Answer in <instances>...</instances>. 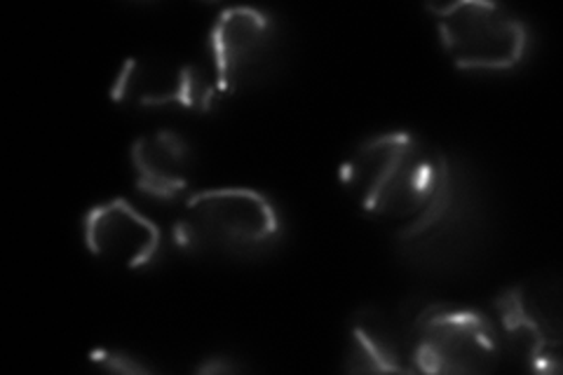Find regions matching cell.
<instances>
[{
    "label": "cell",
    "mask_w": 563,
    "mask_h": 375,
    "mask_svg": "<svg viewBox=\"0 0 563 375\" xmlns=\"http://www.w3.org/2000/svg\"><path fill=\"white\" fill-rule=\"evenodd\" d=\"M413 371L493 373L505 360L493 321L474 308L432 302L404 321Z\"/></svg>",
    "instance_id": "obj_4"
},
{
    "label": "cell",
    "mask_w": 563,
    "mask_h": 375,
    "mask_svg": "<svg viewBox=\"0 0 563 375\" xmlns=\"http://www.w3.org/2000/svg\"><path fill=\"white\" fill-rule=\"evenodd\" d=\"M82 238L92 256L125 271L148 267L163 252V232L157 223L122 198L99 202L87 211Z\"/></svg>",
    "instance_id": "obj_9"
},
{
    "label": "cell",
    "mask_w": 563,
    "mask_h": 375,
    "mask_svg": "<svg viewBox=\"0 0 563 375\" xmlns=\"http://www.w3.org/2000/svg\"><path fill=\"white\" fill-rule=\"evenodd\" d=\"M449 59L470 74H509L531 52V29L517 12L490 0L428 5Z\"/></svg>",
    "instance_id": "obj_3"
},
{
    "label": "cell",
    "mask_w": 563,
    "mask_h": 375,
    "mask_svg": "<svg viewBox=\"0 0 563 375\" xmlns=\"http://www.w3.org/2000/svg\"><path fill=\"white\" fill-rule=\"evenodd\" d=\"M282 217L266 192L244 186L198 190L174 223L184 252L252 261L271 254L282 238Z\"/></svg>",
    "instance_id": "obj_2"
},
{
    "label": "cell",
    "mask_w": 563,
    "mask_h": 375,
    "mask_svg": "<svg viewBox=\"0 0 563 375\" xmlns=\"http://www.w3.org/2000/svg\"><path fill=\"white\" fill-rule=\"evenodd\" d=\"M111 99L130 109H184L209 113L214 109L219 89L198 64L174 57H130L120 66L111 85Z\"/></svg>",
    "instance_id": "obj_8"
},
{
    "label": "cell",
    "mask_w": 563,
    "mask_h": 375,
    "mask_svg": "<svg viewBox=\"0 0 563 375\" xmlns=\"http://www.w3.org/2000/svg\"><path fill=\"white\" fill-rule=\"evenodd\" d=\"M207 45L219 97H233L273 74L279 57V29L268 12L235 5L217 16Z\"/></svg>",
    "instance_id": "obj_7"
},
{
    "label": "cell",
    "mask_w": 563,
    "mask_h": 375,
    "mask_svg": "<svg viewBox=\"0 0 563 375\" xmlns=\"http://www.w3.org/2000/svg\"><path fill=\"white\" fill-rule=\"evenodd\" d=\"M446 153L413 132L364 139L339 169L341 186L362 213L376 221L409 223L442 186Z\"/></svg>",
    "instance_id": "obj_1"
},
{
    "label": "cell",
    "mask_w": 563,
    "mask_h": 375,
    "mask_svg": "<svg viewBox=\"0 0 563 375\" xmlns=\"http://www.w3.org/2000/svg\"><path fill=\"white\" fill-rule=\"evenodd\" d=\"M493 321L503 354L521 368L556 373L561 368V294L556 282H519L496 298Z\"/></svg>",
    "instance_id": "obj_5"
},
{
    "label": "cell",
    "mask_w": 563,
    "mask_h": 375,
    "mask_svg": "<svg viewBox=\"0 0 563 375\" xmlns=\"http://www.w3.org/2000/svg\"><path fill=\"white\" fill-rule=\"evenodd\" d=\"M479 228V200L470 176L446 155V169L432 202L397 230L401 256L418 265L451 263L474 240Z\"/></svg>",
    "instance_id": "obj_6"
},
{
    "label": "cell",
    "mask_w": 563,
    "mask_h": 375,
    "mask_svg": "<svg viewBox=\"0 0 563 375\" xmlns=\"http://www.w3.org/2000/svg\"><path fill=\"white\" fill-rule=\"evenodd\" d=\"M345 371L411 373L407 329L378 308L360 310L350 321Z\"/></svg>",
    "instance_id": "obj_11"
},
{
    "label": "cell",
    "mask_w": 563,
    "mask_h": 375,
    "mask_svg": "<svg viewBox=\"0 0 563 375\" xmlns=\"http://www.w3.org/2000/svg\"><path fill=\"white\" fill-rule=\"evenodd\" d=\"M233 356H209V360H205L200 366H198V373H235L240 371L242 366L240 364H233L231 362Z\"/></svg>",
    "instance_id": "obj_13"
},
{
    "label": "cell",
    "mask_w": 563,
    "mask_h": 375,
    "mask_svg": "<svg viewBox=\"0 0 563 375\" xmlns=\"http://www.w3.org/2000/svg\"><path fill=\"white\" fill-rule=\"evenodd\" d=\"M130 159L134 188L155 202H176L190 188L192 151L179 132L157 130L139 136Z\"/></svg>",
    "instance_id": "obj_10"
},
{
    "label": "cell",
    "mask_w": 563,
    "mask_h": 375,
    "mask_svg": "<svg viewBox=\"0 0 563 375\" xmlns=\"http://www.w3.org/2000/svg\"><path fill=\"white\" fill-rule=\"evenodd\" d=\"M90 362L97 364L103 371H111V373H153L155 366L141 362L139 356L128 354L122 350H109V348H99L90 354Z\"/></svg>",
    "instance_id": "obj_12"
}]
</instances>
